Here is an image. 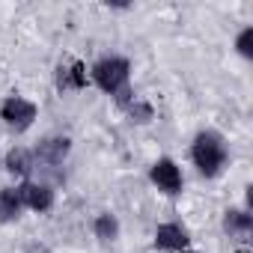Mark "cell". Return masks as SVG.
Instances as JSON below:
<instances>
[{
  "mask_svg": "<svg viewBox=\"0 0 253 253\" xmlns=\"http://www.w3.org/2000/svg\"><path fill=\"white\" fill-rule=\"evenodd\" d=\"M223 229L232 238H247L253 232V214L247 209H226L223 211Z\"/></svg>",
  "mask_w": 253,
  "mask_h": 253,
  "instance_id": "obj_11",
  "label": "cell"
},
{
  "mask_svg": "<svg viewBox=\"0 0 253 253\" xmlns=\"http://www.w3.org/2000/svg\"><path fill=\"white\" fill-rule=\"evenodd\" d=\"M3 170H6L9 176H15V179L27 182V179L36 173L33 149H27V146H12V149L6 152V158H3Z\"/></svg>",
  "mask_w": 253,
  "mask_h": 253,
  "instance_id": "obj_9",
  "label": "cell"
},
{
  "mask_svg": "<svg viewBox=\"0 0 253 253\" xmlns=\"http://www.w3.org/2000/svg\"><path fill=\"white\" fill-rule=\"evenodd\" d=\"M191 161H194L200 176L217 179L226 170V164H229V146H226L223 134H217L211 128L200 131L194 137V143H191Z\"/></svg>",
  "mask_w": 253,
  "mask_h": 253,
  "instance_id": "obj_1",
  "label": "cell"
},
{
  "mask_svg": "<svg viewBox=\"0 0 253 253\" xmlns=\"http://www.w3.org/2000/svg\"><path fill=\"white\" fill-rule=\"evenodd\" d=\"M235 51H238L244 60H253V27H250V24L235 36Z\"/></svg>",
  "mask_w": 253,
  "mask_h": 253,
  "instance_id": "obj_14",
  "label": "cell"
},
{
  "mask_svg": "<svg viewBox=\"0 0 253 253\" xmlns=\"http://www.w3.org/2000/svg\"><path fill=\"white\" fill-rule=\"evenodd\" d=\"M92 235L101 241V244H110L119 238V217L113 211H98L95 220H92Z\"/></svg>",
  "mask_w": 253,
  "mask_h": 253,
  "instance_id": "obj_12",
  "label": "cell"
},
{
  "mask_svg": "<svg viewBox=\"0 0 253 253\" xmlns=\"http://www.w3.org/2000/svg\"><path fill=\"white\" fill-rule=\"evenodd\" d=\"M125 110H128V116H131V122H140V125H146V122H152V107L146 104V101H140V98H134L128 107H125Z\"/></svg>",
  "mask_w": 253,
  "mask_h": 253,
  "instance_id": "obj_13",
  "label": "cell"
},
{
  "mask_svg": "<svg viewBox=\"0 0 253 253\" xmlns=\"http://www.w3.org/2000/svg\"><path fill=\"white\" fill-rule=\"evenodd\" d=\"M149 182L167 194V197H179L182 188H185V176H182V167L173 161V158H158L152 167H149Z\"/></svg>",
  "mask_w": 253,
  "mask_h": 253,
  "instance_id": "obj_4",
  "label": "cell"
},
{
  "mask_svg": "<svg viewBox=\"0 0 253 253\" xmlns=\"http://www.w3.org/2000/svg\"><path fill=\"white\" fill-rule=\"evenodd\" d=\"M24 194L21 185H9V188H0V223H12L24 214Z\"/></svg>",
  "mask_w": 253,
  "mask_h": 253,
  "instance_id": "obj_10",
  "label": "cell"
},
{
  "mask_svg": "<svg viewBox=\"0 0 253 253\" xmlns=\"http://www.w3.org/2000/svg\"><path fill=\"white\" fill-rule=\"evenodd\" d=\"M155 247L164 250V253H185L191 247V235L182 223L170 220V223H161L155 229Z\"/></svg>",
  "mask_w": 253,
  "mask_h": 253,
  "instance_id": "obj_7",
  "label": "cell"
},
{
  "mask_svg": "<svg viewBox=\"0 0 253 253\" xmlns=\"http://www.w3.org/2000/svg\"><path fill=\"white\" fill-rule=\"evenodd\" d=\"M21 194H24V209L27 211H36V214L51 211L54 209V200H57L54 188L48 182H36V179L21 182Z\"/></svg>",
  "mask_w": 253,
  "mask_h": 253,
  "instance_id": "obj_6",
  "label": "cell"
},
{
  "mask_svg": "<svg viewBox=\"0 0 253 253\" xmlns=\"http://www.w3.org/2000/svg\"><path fill=\"white\" fill-rule=\"evenodd\" d=\"M86 84H89V75L81 60L57 66V89L60 92H78V89H86Z\"/></svg>",
  "mask_w": 253,
  "mask_h": 253,
  "instance_id": "obj_8",
  "label": "cell"
},
{
  "mask_svg": "<svg viewBox=\"0 0 253 253\" xmlns=\"http://www.w3.org/2000/svg\"><path fill=\"white\" fill-rule=\"evenodd\" d=\"M72 152V140L66 134H51V137H42L33 149V158H36V170L39 167H60Z\"/></svg>",
  "mask_w": 253,
  "mask_h": 253,
  "instance_id": "obj_5",
  "label": "cell"
},
{
  "mask_svg": "<svg viewBox=\"0 0 253 253\" xmlns=\"http://www.w3.org/2000/svg\"><path fill=\"white\" fill-rule=\"evenodd\" d=\"M89 81L101 92L119 95L125 86H128V81H131V63L125 57H119V54H104V57H98L89 66Z\"/></svg>",
  "mask_w": 253,
  "mask_h": 253,
  "instance_id": "obj_2",
  "label": "cell"
},
{
  "mask_svg": "<svg viewBox=\"0 0 253 253\" xmlns=\"http://www.w3.org/2000/svg\"><path fill=\"white\" fill-rule=\"evenodd\" d=\"M0 119H3V125L12 128L15 134H24L39 119V107H36V101H30L24 95H6L0 101Z\"/></svg>",
  "mask_w": 253,
  "mask_h": 253,
  "instance_id": "obj_3",
  "label": "cell"
}]
</instances>
